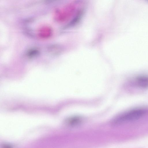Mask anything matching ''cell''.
<instances>
[{
    "mask_svg": "<svg viewBox=\"0 0 148 148\" xmlns=\"http://www.w3.org/2000/svg\"><path fill=\"white\" fill-rule=\"evenodd\" d=\"M147 112L146 109L143 108L133 109L116 116L112 121V123L117 124L135 120L142 117Z\"/></svg>",
    "mask_w": 148,
    "mask_h": 148,
    "instance_id": "6da1fadb",
    "label": "cell"
},
{
    "mask_svg": "<svg viewBox=\"0 0 148 148\" xmlns=\"http://www.w3.org/2000/svg\"><path fill=\"white\" fill-rule=\"evenodd\" d=\"M136 84L138 86L143 88L148 87V76L142 75L138 76L135 79Z\"/></svg>",
    "mask_w": 148,
    "mask_h": 148,
    "instance_id": "7a4b0ae2",
    "label": "cell"
},
{
    "mask_svg": "<svg viewBox=\"0 0 148 148\" xmlns=\"http://www.w3.org/2000/svg\"><path fill=\"white\" fill-rule=\"evenodd\" d=\"M82 119L78 116H74L69 119L67 121L68 123L70 125L74 126L79 123L81 121Z\"/></svg>",
    "mask_w": 148,
    "mask_h": 148,
    "instance_id": "3957f363",
    "label": "cell"
}]
</instances>
